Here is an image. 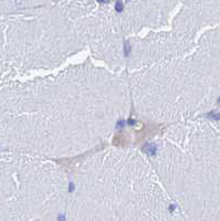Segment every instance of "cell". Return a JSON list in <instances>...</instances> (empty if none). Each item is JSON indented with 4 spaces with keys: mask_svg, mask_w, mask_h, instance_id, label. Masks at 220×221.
I'll use <instances>...</instances> for the list:
<instances>
[{
    "mask_svg": "<svg viewBox=\"0 0 220 221\" xmlns=\"http://www.w3.org/2000/svg\"><path fill=\"white\" fill-rule=\"evenodd\" d=\"M219 102H220V99H219Z\"/></svg>",
    "mask_w": 220,
    "mask_h": 221,
    "instance_id": "6da1fadb",
    "label": "cell"
}]
</instances>
